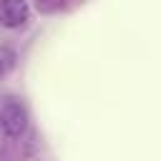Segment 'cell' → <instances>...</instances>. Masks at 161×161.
I'll use <instances>...</instances> for the list:
<instances>
[{"instance_id": "obj_2", "label": "cell", "mask_w": 161, "mask_h": 161, "mask_svg": "<svg viewBox=\"0 0 161 161\" xmlns=\"http://www.w3.org/2000/svg\"><path fill=\"white\" fill-rule=\"evenodd\" d=\"M30 8L25 0H0V23L5 28H20L28 23Z\"/></svg>"}, {"instance_id": "obj_1", "label": "cell", "mask_w": 161, "mask_h": 161, "mask_svg": "<svg viewBox=\"0 0 161 161\" xmlns=\"http://www.w3.org/2000/svg\"><path fill=\"white\" fill-rule=\"evenodd\" d=\"M0 126L8 136H20L28 128V113L18 101H5L0 108Z\"/></svg>"}, {"instance_id": "obj_3", "label": "cell", "mask_w": 161, "mask_h": 161, "mask_svg": "<svg viewBox=\"0 0 161 161\" xmlns=\"http://www.w3.org/2000/svg\"><path fill=\"white\" fill-rule=\"evenodd\" d=\"M13 65H15V53L8 48H0V75H5Z\"/></svg>"}]
</instances>
